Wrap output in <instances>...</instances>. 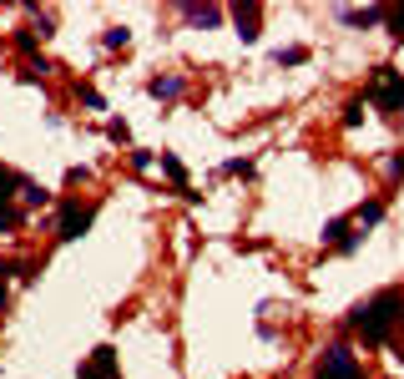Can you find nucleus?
I'll use <instances>...</instances> for the list:
<instances>
[{"label":"nucleus","mask_w":404,"mask_h":379,"mask_svg":"<svg viewBox=\"0 0 404 379\" xmlns=\"http://www.w3.org/2000/svg\"><path fill=\"white\" fill-rule=\"evenodd\" d=\"M399 318H404V294H399V289H384V294H374L369 303H359V308L349 313V323L364 334V344H374V349L389 339V329H394Z\"/></svg>","instance_id":"1"},{"label":"nucleus","mask_w":404,"mask_h":379,"mask_svg":"<svg viewBox=\"0 0 404 379\" xmlns=\"http://www.w3.org/2000/svg\"><path fill=\"white\" fill-rule=\"evenodd\" d=\"M364 101H374L379 112H389V117H404V71L379 66L374 81H369V91H364Z\"/></svg>","instance_id":"2"},{"label":"nucleus","mask_w":404,"mask_h":379,"mask_svg":"<svg viewBox=\"0 0 404 379\" xmlns=\"http://www.w3.org/2000/svg\"><path fill=\"white\" fill-rule=\"evenodd\" d=\"M314 379H364V369H359V359L343 349V344H333V349H323V359H318V374Z\"/></svg>","instance_id":"3"},{"label":"nucleus","mask_w":404,"mask_h":379,"mask_svg":"<svg viewBox=\"0 0 404 379\" xmlns=\"http://www.w3.org/2000/svg\"><path fill=\"white\" fill-rule=\"evenodd\" d=\"M91 218H96V207H91V202H66V207H61V233H56V238H61V243L81 238V233L91 228Z\"/></svg>","instance_id":"4"},{"label":"nucleus","mask_w":404,"mask_h":379,"mask_svg":"<svg viewBox=\"0 0 404 379\" xmlns=\"http://www.w3.org/2000/svg\"><path fill=\"white\" fill-rule=\"evenodd\" d=\"M81 379H122V374H117V349L101 344V349L81 364Z\"/></svg>","instance_id":"5"},{"label":"nucleus","mask_w":404,"mask_h":379,"mask_svg":"<svg viewBox=\"0 0 404 379\" xmlns=\"http://www.w3.org/2000/svg\"><path fill=\"white\" fill-rule=\"evenodd\" d=\"M349 228H354L349 218H333V223L323 228V243H333L338 253H354V248H359V233H349Z\"/></svg>","instance_id":"6"},{"label":"nucleus","mask_w":404,"mask_h":379,"mask_svg":"<svg viewBox=\"0 0 404 379\" xmlns=\"http://www.w3.org/2000/svg\"><path fill=\"white\" fill-rule=\"evenodd\" d=\"M258 6H233V21H238V36L243 41H258Z\"/></svg>","instance_id":"7"},{"label":"nucleus","mask_w":404,"mask_h":379,"mask_svg":"<svg viewBox=\"0 0 404 379\" xmlns=\"http://www.w3.org/2000/svg\"><path fill=\"white\" fill-rule=\"evenodd\" d=\"M147 91H152L157 101H172V96H177V91H182V76H157V81H152Z\"/></svg>","instance_id":"8"},{"label":"nucleus","mask_w":404,"mask_h":379,"mask_svg":"<svg viewBox=\"0 0 404 379\" xmlns=\"http://www.w3.org/2000/svg\"><path fill=\"white\" fill-rule=\"evenodd\" d=\"M182 16H187V21H197V26H217V21H222V11H217V6H182Z\"/></svg>","instance_id":"9"},{"label":"nucleus","mask_w":404,"mask_h":379,"mask_svg":"<svg viewBox=\"0 0 404 379\" xmlns=\"http://www.w3.org/2000/svg\"><path fill=\"white\" fill-rule=\"evenodd\" d=\"M354 218H359L364 228H374V223L384 218V202H379V197H369V202H359V212H354Z\"/></svg>","instance_id":"10"},{"label":"nucleus","mask_w":404,"mask_h":379,"mask_svg":"<svg viewBox=\"0 0 404 379\" xmlns=\"http://www.w3.org/2000/svg\"><path fill=\"white\" fill-rule=\"evenodd\" d=\"M21 182H26V177H16L11 167H0V202H11V197L21 192Z\"/></svg>","instance_id":"11"},{"label":"nucleus","mask_w":404,"mask_h":379,"mask_svg":"<svg viewBox=\"0 0 404 379\" xmlns=\"http://www.w3.org/2000/svg\"><path fill=\"white\" fill-rule=\"evenodd\" d=\"M389 11H343V21H354V26H379Z\"/></svg>","instance_id":"12"},{"label":"nucleus","mask_w":404,"mask_h":379,"mask_svg":"<svg viewBox=\"0 0 404 379\" xmlns=\"http://www.w3.org/2000/svg\"><path fill=\"white\" fill-rule=\"evenodd\" d=\"M21 197H26L31 207H41V202H51V192H46L41 182H21Z\"/></svg>","instance_id":"13"},{"label":"nucleus","mask_w":404,"mask_h":379,"mask_svg":"<svg viewBox=\"0 0 404 379\" xmlns=\"http://www.w3.org/2000/svg\"><path fill=\"white\" fill-rule=\"evenodd\" d=\"M309 61V51L304 46H288V51H278V66H304Z\"/></svg>","instance_id":"14"},{"label":"nucleus","mask_w":404,"mask_h":379,"mask_svg":"<svg viewBox=\"0 0 404 379\" xmlns=\"http://www.w3.org/2000/svg\"><path fill=\"white\" fill-rule=\"evenodd\" d=\"M364 122V96H354L349 106H343V127H359Z\"/></svg>","instance_id":"15"},{"label":"nucleus","mask_w":404,"mask_h":379,"mask_svg":"<svg viewBox=\"0 0 404 379\" xmlns=\"http://www.w3.org/2000/svg\"><path fill=\"white\" fill-rule=\"evenodd\" d=\"M127 41H132V31H127V26H111V31H106V46H111V51L127 46Z\"/></svg>","instance_id":"16"},{"label":"nucleus","mask_w":404,"mask_h":379,"mask_svg":"<svg viewBox=\"0 0 404 379\" xmlns=\"http://www.w3.org/2000/svg\"><path fill=\"white\" fill-rule=\"evenodd\" d=\"M222 172H227V177H253V162H243V157H238V162H227Z\"/></svg>","instance_id":"17"},{"label":"nucleus","mask_w":404,"mask_h":379,"mask_svg":"<svg viewBox=\"0 0 404 379\" xmlns=\"http://www.w3.org/2000/svg\"><path fill=\"white\" fill-rule=\"evenodd\" d=\"M384 21H389V36H394V41H404V11H389Z\"/></svg>","instance_id":"18"},{"label":"nucleus","mask_w":404,"mask_h":379,"mask_svg":"<svg viewBox=\"0 0 404 379\" xmlns=\"http://www.w3.org/2000/svg\"><path fill=\"white\" fill-rule=\"evenodd\" d=\"M389 172H394V177H404V157H394V162H389Z\"/></svg>","instance_id":"19"}]
</instances>
